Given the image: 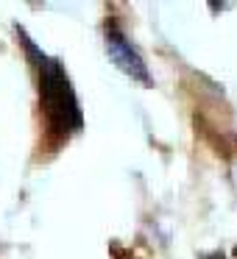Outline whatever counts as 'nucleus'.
<instances>
[{"label": "nucleus", "instance_id": "obj_1", "mask_svg": "<svg viewBox=\"0 0 237 259\" xmlns=\"http://www.w3.org/2000/svg\"><path fill=\"white\" fill-rule=\"evenodd\" d=\"M25 48L28 53L36 59V73H40V101H42V112H45V120L51 125L53 134H73L84 125V117H81V106L78 98H75V90L70 84L67 73H64L62 62L59 59L45 56L42 51H36V45L31 39H25Z\"/></svg>", "mask_w": 237, "mask_h": 259}, {"label": "nucleus", "instance_id": "obj_2", "mask_svg": "<svg viewBox=\"0 0 237 259\" xmlns=\"http://www.w3.org/2000/svg\"><path fill=\"white\" fill-rule=\"evenodd\" d=\"M106 53L112 56V62L117 64L123 73H129L131 78L142 81V84H148V67L145 62H142V56L131 48V42L126 39V34L117 28L114 23H106Z\"/></svg>", "mask_w": 237, "mask_h": 259}]
</instances>
